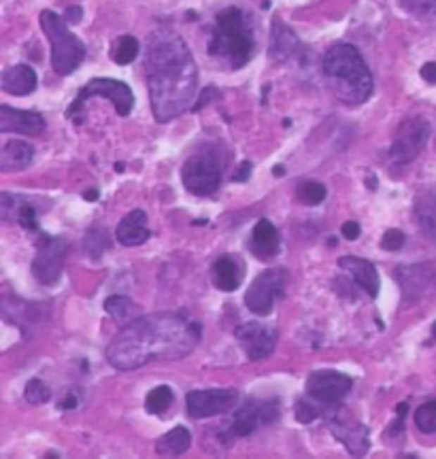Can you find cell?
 <instances>
[{"label":"cell","instance_id":"cell-1","mask_svg":"<svg viewBox=\"0 0 436 459\" xmlns=\"http://www.w3.org/2000/svg\"><path fill=\"white\" fill-rule=\"evenodd\" d=\"M200 325L179 313H156L132 319L106 347V360L118 370H137L151 362H175L200 342Z\"/></svg>","mask_w":436,"mask_h":459},{"label":"cell","instance_id":"cell-2","mask_svg":"<svg viewBox=\"0 0 436 459\" xmlns=\"http://www.w3.org/2000/svg\"><path fill=\"white\" fill-rule=\"evenodd\" d=\"M145 73L149 104L158 124L177 120L192 106L198 87V68L189 47L177 32L160 28L149 37Z\"/></svg>","mask_w":436,"mask_h":459},{"label":"cell","instance_id":"cell-3","mask_svg":"<svg viewBox=\"0 0 436 459\" xmlns=\"http://www.w3.org/2000/svg\"><path fill=\"white\" fill-rule=\"evenodd\" d=\"M321 70L325 81H328V87L341 102L362 104L370 98L373 75L354 45H332L321 60Z\"/></svg>","mask_w":436,"mask_h":459},{"label":"cell","instance_id":"cell-4","mask_svg":"<svg viewBox=\"0 0 436 459\" xmlns=\"http://www.w3.org/2000/svg\"><path fill=\"white\" fill-rule=\"evenodd\" d=\"M254 49V28L243 9L228 7L215 18V26L208 41L211 58L226 62L232 70H239L251 60Z\"/></svg>","mask_w":436,"mask_h":459},{"label":"cell","instance_id":"cell-5","mask_svg":"<svg viewBox=\"0 0 436 459\" xmlns=\"http://www.w3.org/2000/svg\"><path fill=\"white\" fill-rule=\"evenodd\" d=\"M351 379L337 370L311 372L304 385V396L296 404V419L311 423L321 415H328L349 394Z\"/></svg>","mask_w":436,"mask_h":459},{"label":"cell","instance_id":"cell-6","mask_svg":"<svg viewBox=\"0 0 436 459\" xmlns=\"http://www.w3.org/2000/svg\"><path fill=\"white\" fill-rule=\"evenodd\" d=\"M41 28L51 45V66L58 75H70L85 60V45L68 30L66 20L54 11L41 13Z\"/></svg>","mask_w":436,"mask_h":459},{"label":"cell","instance_id":"cell-7","mask_svg":"<svg viewBox=\"0 0 436 459\" xmlns=\"http://www.w3.org/2000/svg\"><path fill=\"white\" fill-rule=\"evenodd\" d=\"M96 96L111 100L113 106H116V111H118V115H122V118L130 115V111H132V106H135V94H132V89H130L124 81L98 77V79H92L87 85H83V87L79 89L75 102H73V104L68 106V111H66V118H70V120L77 122V113L81 111L83 102L89 100V98H96Z\"/></svg>","mask_w":436,"mask_h":459},{"label":"cell","instance_id":"cell-8","mask_svg":"<svg viewBox=\"0 0 436 459\" xmlns=\"http://www.w3.org/2000/svg\"><path fill=\"white\" fill-rule=\"evenodd\" d=\"M222 164L213 153H196L181 168L183 187L194 196H211L222 183Z\"/></svg>","mask_w":436,"mask_h":459},{"label":"cell","instance_id":"cell-9","mask_svg":"<svg viewBox=\"0 0 436 459\" xmlns=\"http://www.w3.org/2000/svg\"><path fill=\"white\" fill-rule=\"evenodd\" d=\"M287 285V272L283 268H268L264 270L260 277H256V281L251 283V287L245 294V304L254 315H268L277 300L283 296Z\"/></svg>","mask_w":436,"mask_h":459},{"label":"cell","instance_id":"cell-10","mask_svg":"<svg viewBox=\"0 0 436 459\" xmlns=\"http://www.w3.org/2000/svg\"><path fill=\"white\" fill-rule=\"evenodd\" d=\"M66 256V241L62 237H49L39 232L37 256L32 260V275L43 285H54L62 277Z\"/></svg>","mask_w":436,"mask_h":459},{"label":"cell","instance_id":"cell-11","mask_svg":"<svg viewBox=\"0 0 436 459\" xmlns=\"http://www.w3.org/2000/svg\"><path fill=\"white\" fill-rule=\"evenodd\" d=\"M281 415V404H279V398H249L247 402H243L235 417H232V434L237 438H245V436H251L256 429H260L262 425L270 423V421H277Z\"/></svg>","mask_w":436,"mask_h":459},{"label":"cell","instance_id":"cell-12","mask_svg":"<svg viewBox=\"0 0 436 459\" xmlns=\"http://www.w3.org/2000/svg\"><path fill=\"white\" fill-rule=\"evenodd\" d=\"M237 404L239 391L235 389H194L185 396V413L196 421L224 415Z\"/></svg>","mask_w":436,"mask_h":459},{"label":"cell","instance_id":"cell-13","mask_svg":"<svg viewBox=\"0 0 436 459\" xmlns=\"http://www.w3.org/2000/svg\"><path fill=\"white\" fill-rule=\"evenodd\" d=\"M428 139H430V124L425 120H419V118L406 120L404 124H400V128L392 141V147H390L392 162H396L400 166L411 164L421 153Z\"/></svg>","mask_w":436,"mask_h":459},{"label":"cell","instance_id":"cell-14","mask_svg":"<svg viewBox=\"0 0 436 459\" xmlns=\"http://www.w3.org/2000/svg\"><path fill=\"white\" fill-rule=\"evenodd\" d=\"M325 417H328V427L332 429L337 440H341L354 457H364L366 455V451H368V429H366V425H362L347 410H335L332 408Z\"/></svg>","mask_w":436,"mask_h":459},{"label":"cell","instance_id":"cell-15","mask_svg":"<svg viewBox=\"0 0 436 459\" xmlns=\"http://www.w3.org/2000/svg\"><path fill=\"white\" fill-rule=\"evenodd\" d=\"M237 340L251 362L268 358L277 347V329L260 321H249L237 327Z\"/></svg>","mask_w":436,"mask_h":459},{"label":"cell","instance_id":"cell-16","mask_svg":"<svg viewBox=\"0 0 436 459\" xmlns=\"http://www.w3.org/2000/svg\"><path fill=\"white\" fill-rule=\"evenodd\" d=\"M45 130L43 115L37 111H22L9 104L0 106V132H15L26 137H37Z\"/></svg>","mask_w":436,"mask_h":459},{"label":"cell","instance_id":"cell-17","mask_svg":"<svg viewBox=\"0 0 436 459\" xmlns=\"http://www.w3.org/2000/svg\"><path fill=\"white\" fill-rule=\"evenodd\" d=\"M339 266L343 270H347L354 279L356 285H360L370 298H377L379 294V272L375 268V264H370L368 260L356 258V256H343L339 260Z\"/></svg>","mask_w":436,"mask_h":459},{"label":"cell","instance_id":"cell-18","mask_svg":"<svg viewBox=\"0 0 436 459\" xmlns=\"http://www.w3.org/2000/svg\"><path fill=\"white\" fill-rule=\"evenodd\" d=\"M281 247V237L277 232V227L268 221V219H260L251 232V243L249 249L258 260H273L279 253Z\"/></svg>","mask_w":436,"mask_h":459},{"label":"cell","instance_id":"cell-19","mask_svg":"<svg viewBox=\"0 0 436 459\" xmlns=\"http://www.w3.org/2000/svg\"><path fill=\"white\" fill-rule=\"evenodd\" d=\"M245 277V264L241 258L235 256H222L213 264V281L217 289L222 291H235L239 289L241 281Z\"/></svg>","mask_w":436,"mask_h":459},{"label":"cell","instance_id":"cell-20","mask_svg":"<svg viewBox=\"0 0 436 459\" xmlns=\"http://www.w3.org/2000/svg\"><path fill=\"white\" fill-rule=\"evenodd\" d=\"M116 237L120 245L124 247H139L149 239V230H147V215L143 210H130L116 230Z\"/></svg>","mask_w":436,"mask_h":459},{"label":"cell","instance_id":"cell-21","mask_svg":"<svg viewBox=\"0 0 436 459\" xmlns=\"http://www.w3.org/2000/svg\"><path fill=\"white\" fill-rule=\"evenodd\" d=\"M3 89L13 96H28L37 89V73L28 64H18L5 70Z\"/></svg>","mask_w":436,"mask_h":459},{"label":"cell","instance_id":"cell-22","mask_svg":"<svg viewBox=\"0 0 436 459\" xmlns=\"http://www.w3.org/2000/svg\"><path fill=\"white\" fill-rule=\"evenodd\" d=\"M35 158V149L24 141H9L0 151V170L3 172H20L30 166Z\"/></svg>","mask_w":436,"mask_h":459},{"label":"cell","instance_id":"cell-23","mask_svg":"<svg viewBox=\"0 0 436 459\" xmlns=\"http://www.w3.org/2000/svg\"><path fill=\"white\" fill-rule=\"evenodd\" d=\"M192 446V434L187 427L179 425L175 429H170L168 434H164L158 442H156V451L162 457H179L183 455L187 448Z\"/></svg>","mask_w":436,"mask_h":459},{"label":"cell","instance_id":"cell-24","mask_svg":"<svg viewBox=\"0 0 436 459\" xmlns=\"http://www.w3.org/2000/svg\"><path fill=\"white\" fill-rule=\"evenodd\" d=\"M300 43L296 39V34L285 28L281 22L275 24V30H273V37H270V58L275 60H289L296 51H298Z\"/></svg>","mask_w":436,"mask_h":459},{"label":"cell","instance_id":"cell-25","mask_svg":"<svg viewBox=\"0 0 436 459\" xmlns=\"http://www.w3.org/2000/svg\"><path fill=\"white\" fill-rule=\"evenodd\" d=\"M173 400H175V396H173L170 387L160 385V387H156V389H151L147 394V398H145V410L149 415H162L164 410L170 408Z\"/></svg>","mask_w":436,"mask_h":459},{"label":"cell","instance_id":"cell-26","mask_svg":"<svg viewBox=\"0 0 436 459\" xmlns=\"http://www.w3.org/2000/svg\"><path fill=\"white\" fill-rule=\"evenodd\" d=\"M415 425L421 434L436 432V400H428L415 410Z\"/></svg>","mask_w":436,"mask_h":459},{"label":"cell","instance_id":"cell-27","mask_svg":"<svg viewBox=\"0 0 436 459\" xmlns=\"http://www.w3.org/2000/svg\"><path fill=\"white\" fill-rule=\"evenodd\" d=\"M139 56V41L135 37H122L113 49V62L120 66H126L130 62H135V58Z\"/></svg>","mask_w":436,"mask_h":459},{"label":"cell","instance_id":"cell-28","mask_svg":"<svg viewBox=\"0 0 436 459\" xmlns=\"http://www.w3.org/2000/svg\"><path fill=\"white\" fill-rule=\"evenodd\" d=\"M298 198H300V202H304V204H309V206H317V204H321L323 200H325V187L321 185V183H317V181H304V183H300L298 185Z\"/></svg>","mask_w":436,"mask_h":459},{"label":"cell","instance_id":"cell-29","mask_svg":"<svg viewBox=\"0 0 436 459\" xmlns=\"http://www.w3.org/2000/svg\"><path fill=\"white\" fill-rule=\"evenodd\" d=\"M104 249H108L106 232L104 230H89L87 237L83 239V251L92 258H98L104 253Z\"/></svg>","mask_w":436,"mask_h":459},{"label":"cell","instance_id":"cell-30","mask_svg":"<svg viewBox=\"0 0 436 459\" xmlns=\"http://www.w3.org/2000/svg\"><path fill=\"white\" fill-rule=\"evenodd\" d=\"M104 310L113 319L120 321V319H126L135 310V304L126 296H111V298H106V302H104Z\"/></svg>","mask_w":436,"mask_h":459},{"label":"cell","instance_id":"cell-31","mask_svg":"<svg viewBox=\"0 0 436 459\" xmlns=\"http://www.w3.org/2000/svg\"><path fill=\"white\" fill-rule=\"evenodd\" d=\"M24 396H26V400H28L30 404H45V402L51 398V389H49L43 381L32 379V381L26 385Z\"/></svg>","mask_w":436,"mask_h":459},{"label":"cell","instance_id":"cell-32","mask_svg":"<svg viewBox=\"0 0 436 459\" xmlns=\"http://www.w3.org/2000/svg\"><path fill=\"white\" fill-rule=\"evenodd\" d=\"M404 234L400 232V230H387V232L383 234L381 239V249L385 251H400L404 247Z\"/></svg>","mask_w":436,"mask_h":459},{"label":"cell","instance_id":"cell-33","mask_svg":"<svg viewBox=\"0 0 436 459\" xmlns=\"http://www.w3.org/2000/svg\"><path fill=\"white\" fill-rule=\"evenodd\" d=\"M341 234L347 239V241H356L360 237V223L358 221H347L343 227H341Z\"/></svg>","mask_w":436,"mask_h":459},{"label":"cell","instance_id":"cell-34","mask_svg":"<svg viewBox=\"0 0 436 459\" xmlns=\"http://www.w3.org/2000/svg\"><path fill=\"white\" fill-rule=\"evenodd\" d=\"M419 75H421L423 81H428V83H436V62H428V64H423L421 70H419Z\"/></svg>","mask_w":436,"mask_h":459},{"label":"cell","instance_id":"cell-35","mask_svg":"<svg viewBox=\"0 0 436 459\" xmlns=\"http://www.w3.org/2000/svg\"><path fill=\"white\" fill-rule=\"evenodd\" d=\"M249 175H251V162H243L239 166V170L235 172V181L237 183H245L249 179Z\"/></svg>","mask_w":436,"mask_h":459},{"label":"cell","instance_id":"cell-36","mask_svg":"<svg viewBox=\"0 0 436 459\" xmlns=\"http://www.w3.org/2000/svg\"><path fill=\"white\" fill-rule=\"evenodd\" d=\"M81 7H70V9H66V15H64V20L68 22V24H79L81 22Z\"/></svg>","mask_w":436,"mask_h":459},{"label":"cell","instance_id":"cell-37","mask_svg":"<svg viewBox=\"0 0 436 459\" xmlns=\"http://www.w3.org/2000/svg\"><path fill=\"white\" fill-rule=\"evenodd\" d=\"M60 406H62V408H75V406H77V398H75V396H66Z\"/></svg>","mask_w":436,"mask_h":459},{"label":"cell","instance_id":"cell-38","mask_svg":"<svg viewBox=\"0 0 436 459\" xmlns=\"http://www.w3.org/2000/svg\"><path fill=\"white\" fill-rule=\"evenodd\" d=\"M83 198H85L87 202H94V200L98 198V191H96V189H89V191H85V194H83Z\"/></svg>","mask_w":436,"mask_h":459},{"label":"cell","instance_id":"cell-39","mask_svg":"<svg viewBox=\"0 0 436 459\" xmlns=\"http://www.w3.org/2000/svg\"><path fill=\"white\" fill-rule=\"evenodd\" d=\"M432 336H434V338H436V323H434V325H432Z\"/></svg>","mask_w":436,"mask_h":459}]
</instances>
